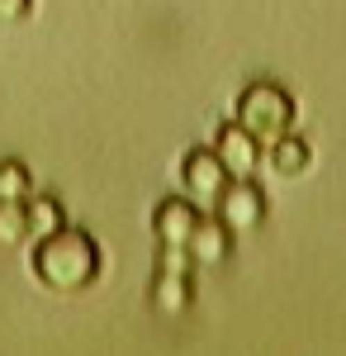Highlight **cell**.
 <instances>
[{
    "label": "cell",
    "instance_id": "cell-1",
    "mask_svg": "<svg viewBox=\"0 0 346 356\" xmlns=\"http://www.w3.org/2000/svg\"><path fill=\"white\" fill-rule=\"evenodd\" d=\"M33 275L57 290V295H76V290H90L95 280H100V243L85 233V228H72V223H62L57 233L48 238H38L33 247Z\"/></svg>",
    "mask_w": 346,
    "mask_h": 356
},
{
    "label": "cell",
    "instance_id": "cell-2",
    "mask_svg": "<svg viewBox=\"0 0 346 356\" xmlns=\"http://www.w3.org/2000/svg\"><path fill=\"white\" fill-rule=\"evenodd\" d=\"M233 119H238L252 138L275 143L280 134H290V129H294L299 105H294V95L280 81H247V86H242V95H238Z\"/></svg>",
    "mask_w": 346,
    "mask_h": 356
},
{
    "label": "cell",
    "instance_id": "cell-3",
    "mask_svg": "<svg viewBox=\"0 0 346 356\" xmlns=\"http://www.w3.org/2000/svg\"><path fill=\"white\" fill-rule=\"evenodd\" d=\"M190 261L186 247H157V275H152V309L166 318H181L195 300V285H190Z\"/></svg>",
    "mask_w": 346,
    "mask_h": 356
},
{
    "label": "cell",
    "instance_id": "cell-4",
    "mask_svg": "<svg viewBox=\"0 0 346 356\" xmlns=\"http://www.w3.org/2000/svg\"><path fill=\"white\" fill-rule=\"evenodd\" d=\"M209 214H218L233 233H252V228L266 223V191L252 176H238V181L223 186V195H218V204H213Z\"/></svg>",
    "mask_w": 346,
    "mask_h": 356
},
{
    "label": "cell",
    "instance_id": "cell-5",
    "mask_svg": "<svg viewBox=\"0 0 346 356\" xmlns=\"http://www.w3.org/2000/svg\"><path fill=\"white\" fill-rule=\"evenodd\" d=\"M228 181H233V176L223 171V162H218L213 147H190L186 157H181V186H186V195L199 209H213Z\"/></svg>",
    "mask_w": 346,
    "mask_h": 356
},
{
    "label": "cell",
    "instance_id": "cell-6",
    "mask_svg": "<svg viewBox=\"0 0 346 356\" xmlns=\"http://www.w3.org/2000/svg\"><path fill=\"white\" fill-rule=\"evenodd\" d=\"M233 228L218 219V214H199V223H195V233H190V261H195V271H209V266H223L228 257H233Z\"/></svg>",
    "mask_w": 346,
    "mask_h": 356
},
{
    "label": "cell",
    "instance_id": "cell-7",
    "mask_svg": "<svg viewBox=\"0 0 346 356\" xmlns=\"http://www.w3.org/2000/svg\"><path fill=\"white\" fill-rule=\"evenodd\" d=\"M199 204L190 200V195H166L157 209H152V233H157L161 247H186L190 233H195V223H199Z\"/></svg>",
    "mask_w": 346,
    "mask_h": 356
},
{
    "label": "cell",
    "instance_id": "cell-8",
    "mask_svg": "<svg viewBox=\"0 0 346 356\" xmlns=\"http://www.w3.org/2000/svg\"><path fill=\"white\" fill-rule=\"evenodd\" d=\"M213 152H218L223 171L238 181V176H252V171L261 166V138H252L238 119H233V124H223V129L213 134Z\"/></svg>",
    "mask_w": 346,
    "mask_h": 356
},
{
    "label": "cell",
    "instance_id": "cell-9",
    "mask_svg": "<svg viewBox=\"0 0 346 356\" xmlns=\"http://www.w3.org/2000/svg\"><path fill=\"white\" fill-rule=\"evenodd\" d=\"M266 162L275 176H285V181H294V176H304L308 171V162H313V147H308V138H299L290 129V134H280L275 143L266 147Z\"/></svg>",
    "mask_w": 346,
    "mask_h": 356
},
{
    "label": "cell",
    "instance_id": "cell-10",
    "mask_svg": "<svg viewBox=\"0 0 346 356\" xmlns=\"http://www.w3.org/2000/svg\"><path fill=\"white\" fill-rule=\"evenodd\" d=\"M67 223V209H62V200L57 195H28V238L38 243V238H48Z\"/></svg>",
    "mask_w": 346,
    "mask_h": 356
},
{
    "label": "cell",
    "instance_id": "cell-11",
    "mask_svg": "<svg viewBox=\"0 0 346 356\" xmlns=\"http://www.w3.org/2000/svg\"><path fill=\"white\" fill-rule=\"evenodd\" d=\"M28 243V200H0V247Z\"/></svg>",
    "mask_w": 346,
    "mask_h": 356
},
{
    "label": "cell",
    "instance_id": "cell-12",
    "mask_svg": "<svg viewBox=\"0 0 346 356\" xmlns=\"http://www.w3.org/2000/svg\"><path fill=\"white\" fill-rule=\"evenodd\" d=\"M33 195V171L19 157H5L0 162V200H28Z\"/></svg>",
    "mask_w": 346,
    "mask_h": 356
},
{
    "label": "cell",
    "instance_id": "cell-13",
    "mask_svg": "<svg viewBox=\"0 0 346 356\" xmlns=\"http://www.w3.org/2000/svg\"><path fill=\"white\" fill-rule=\"evenodd\" d=\"M33 15V0H0V24H24Z\"/></svg>",
    "mask_w": 346,
    "mask_h": 356
}]
</instances>
